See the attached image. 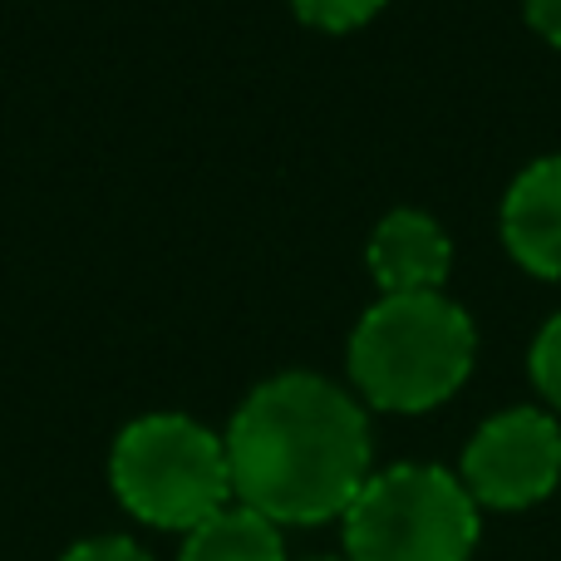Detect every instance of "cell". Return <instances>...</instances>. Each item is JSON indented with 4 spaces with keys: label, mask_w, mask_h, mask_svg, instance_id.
Listing matches in <instances>:
<instances>
[{
    "label": "cell",
    "mask_w": 561,
    "mask_h": 561,
    "mask_svg": "<svg viewBox=\"0 0 561 561\" xmlns=\"http://www.w3.org/2000/svg\"><path fill=\"white\" fill-rule=\"evenodd\" d=\"M232 503L276 527L345 517L375 473L369 414L345 385L310 369L272 375L242 399L222 434Z\"/></svg>",
    "instance_id": "1"
},
{
    "label": "cell",
    "mask_w": 561,
    "mask_h": 561,
    "mask_svg": "<svg viewBox=\"0 0 561 561\" xmlns=\"http://www.w3.org/2000/svg\"><path fill=\"white\" fill-rule=\"evenodd\" d=\"M473 359L478 330L444 290L379 296L350 335V385L385 414H428L468 385Z\"/></svg>",
    "instance_id": "2"
},
{
    "label": "cell",
    "mask_w": 561,
    "mask_h": 561,
    "mask_svg": "<svg viewBox=\"0 0 561 561\" xmlns=\"http://www.w3.org/2000/svg\"><path fill=\"white\" fill-rule=\"evenodd\" d=\"M108 488L138 523L187 537L232 503L227 444L187 414H144L114 438Z\"/></svg>",
    "instance_id": "3"
},
{
    "label": "cell",
    "mask_w": 561,
    "mask_h": 561,
    "mask_svg": "<svg viewBox=\"0 0 561 561\" xmlns=\"http://www.w3.org/2000/svg\"><path fill=\"white\" fill-rule=\"evenodd\" d=\"M345 561H468L478 547V503L458 473L394 463L369 473L345 507Z\"/></svg>",
    "instance_id": "4"
},
{
    "label": "cell",
    "mask_w": 561,
    "mask_h": 561,
    "mask_svg": "<svg viewBox=\"0 0 561 561\" xmlns=\"http://www.w3.org/2000/svg\"><path fill=\"white\" fill-rule=\"evenodd\" d=\"M458 483L478 507L523 513L561 483V424L547 409H503L493 414L458 458Z\"/></svg>",
    "instance_id": "5"
},
{
    "label": "cell",
    "mask_w": 561,
    "mask_h": 561,
    "mask_svg": "<svg viewBox=\"0 0 561 561\" xmlns=\"http://www.w3.org/2000/svg\"><path fill=\"white\" fill-rule=\"evenodd\" d=\"M365 262L385 296H428V290H438L448 280L454 242H448V232L428 213L394 207L369 232Z\"/></svg>",
    "instance_id": "6"
},
{
    "label": "cell",
    "mask_w": 561,
    "mask_h": 561,
    "mask_svg": "<svg viewBox=\"0 0 561 561\" xmlns=\"http://www.w3.org/2000/svg\"><path fill=\"white\" fill-rule=\"evenodd\" d=\"M497 232L523 272L561 280V153L537 158L513 178L497 213Z\"/></svg>",
    "instance_id": "7"
},
{
    "label": "cell",
    "mask_w": 561,
    "mask_h": 561,
    "mask_svg": "<svg viewBox=\"0 0 561 561\" xmlns=\"http://www.w3.org/2000/svg\"><path fill=\"white\" fill-rule=\"evenodd\" d=\"M178 561H286V537L262 513L227 503L222 513H213L183 537Z\"/></svg>",
    "instance_id": "8"
},
{
    "label": "cell",
    "mask_w": 561,
    "mask_h": 561,
    "mask_svg": "<svg viewBox=\"0 0 561 561\" xmlns=\"http://www.w3.org/2000/svg\"><path fill=\"white\" fill-rule=\"evenodd\" d=\"M300 20L310 30H325V35H345V30H359L365 20H375L385 10V0H290Z\"/></svg>",
    "instance_id": "9"
},
{
    "label": "cell",
    "mask_w": 561,
    "mask_h": 561,
    "mask_svg": "<svg viewBox=\"0 0 561 561\" xmlns=\"http://www.w3.org/2000/svg\"><path fill=\"white\" fill-rule=\"evenodd\" d=\"M527 369H533V385L537 394L561 414V310L537 330L533 340V355H527Z\"/></svg>",
    "instance_id": "10"
},
{
    "label": "cell",
    "mask_w": 561,
    "mask_h": 561,
    "mask_svg": "<svg viewBox=\"0 0 561 561\" xmlns=\"http://www.w3.org/2000/svg\"><path fill=\"white\" fill-rule=\"evenodd\" d=\"M59 561H153L138 542L128 537H89V542H75Z\"/></svg>",
    "instance_id": "11"
},
{
    "label": "cell",
    "mask_w": 561,
    "mask_h": 561,
    "mask_svg": "<svg viewBox=\"0 0 561 561\" xmlns=\"http://www.w3.org/2000/svg\"><path fill=\"white\" fill-rule=\"evenodd\" d=\"M523 15L547 45L561 49V0H523Z\"/></svg>",
    "instance_id": "12"
},
{
    "label": "cell",
    "mask_w": 561,
    "mask_h": 561,
    "mask_svg": "<svg viewBox=\"0 0 561 561\" xmlns=\"http://www.w3.org/2000/svg\"><path fill=\"white\" fill-rule=\"evenodd\" d=\"M310 561H345V557H310Z\"/></svg>",
    "instance_id": "13"
}]
</instances>
